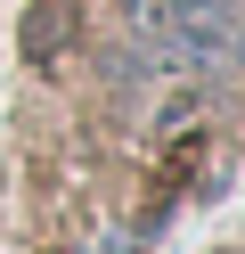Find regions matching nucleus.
I'll use <instances>...</instances> for the list:
<instances>
[{"label": "nucleus", "mask_w": 245, "mask_h": 254, "mask_svg": "<svg viewBox=\"0 0 245 254\" xmlns=\"http://www.w3.org/2000/svg\"><path fill=\"white\" fill-rule=\"evenodd\" d=\"M139 17H147V33H155V50L172 58V66H188V74L229 66V58H237V33H245L229 0H139Z\"/></svg>", "instance_id": "nucleus-1"}]
</instances>
